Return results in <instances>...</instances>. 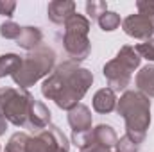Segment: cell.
Returning <instances> with one entry per match:
<instances>
[{
    "label": "cell",
    "mask_w": 154,
    "mask_h": 152,
    "mask_svg": "<svg viewBox=\"0 0 154 152\" xmlns=\"http://www.w3.org/2000/svg\"><path fill=\"white\" fill-rule=\"evenodd\" d=\"M93 84V74L70 59L59 63L41 84V95L54 100L59 109L70 111L81 104Z\"/></svg>",
    "instance_id": "1"
},
{
    "label": "cell",
    "mask_w": 154,
    "mask_h": 152,
    "mask_svg": "<svg viewBox=\"0 0 154 152\" xmlns=\"http://www.w3.org/2000/svg\"><path fill=\"white\" fill-rule=\"evenodd\" d=\"M116 113L125 122V134L138 145L143 143L151 125V100L136 90L124 91L116 100Z\"/></svg>",
    "instance_id": "2"
},
{
    "label": "cell",
    "mask_w": 154,
    "mask_h": 152,
    "mask_svg": "<svg viewBox=\"0 0 154 152\" xmlns=\"http://www.w3.org/2000/svg\"><path fill=\"white\" fill-rule=\"evenodd\" d=\"M56 52L54 48L41 45L36 50H31L27 56H23L20 68L13 74V81L18 88H31L39 79L48 77L56 68Z\"/></svg>",
    "instance_id": "3"
},
{
    "label": "cell",
    "mask_w": 154,
    "mask_h": 152,
    "mask_svg": "<svg viewBox=\"0 0 154 152\" xmlns=\"http://www.w3.org/2000/svg\"><path fill=\"white\" fill-rule=\"evenodd\" d=\"M90 20L79 13H74L63 25V48L70 61L81 63L91 54V41L88 38Z\"/></svg>",
    "instance_id": "4"
},
{
    "label": "cell",
    "mask_w": 154,
    "mask_h": 152,
    "mask_svg": "<svg viewBox=\"0 0 154 152\" xmlns=\"http://www.w3.org/2000/svg\"><path fill=\"white\" fill-rule=\"evenodd\" d=\"M142 57L138 56V52L134 50V47L131 45H124L116 56L108 61L102 68V74L108 81V86L113 91H124L129 84H131V75L136 68H140Z\"/></svg>",
    "instance_id": "5"
},
{
    "label": "cell",
    "mask_w": 154,
    "mask_h": 152,
    "mask_svg": "<svg viewBox=\"0 0 154 152\" xmlns=\"http://www.w3.org/2000/svg\"><path fill=\"white\" fill-rule=\"evenodd\" d=\"M34 97L23 88H0V114L16 127H23Z\"/></svg>",
    "instance_id": "6"
},
{
    "label": "cell",
    "mask_w": 154,
    "mask_h": 152,
    "mask_svg": "<svg viewBox=\"0 0 154 152\" xmlns=\"http://www.w3.org/2000/svg\"><path fill=\"white\" fill-rule=\"evenodd\" d=\"M27 152H70V143L57 125H48L29 140Z\"/></svg>",
    "instance_id": "7"
},
{
    "label": "cell",
    "mask_w": 154,
    "mask_h": 152,
    "mask_svg": "<svg viewBox=\"0 0 154 152\" xmlns=\"http://www.w3.org/2000/svg\"><path fill=\"white\" fill-rule=\"evenodd\" d=\"M68 123L72 127V143L77 145L79 149H82L88 140H90V132H91V123H93V118H91V111L88 106L84 104H79L74 109L68 111Z\"/></svg>",
    "instance_id": "8"
},
{
    "label": "cell",
    "mask_w": 154,
    "mask_h": 152,
    "mask_svg": "<svg viewBox=\"0 0 154 152\" xmlns=\"http://www.w3.org/2000/svg\"><path fill=\"white\" fill-rule=\"evenodd\" d=\"M122 29L127 36H131L134 39H142V41H149L154 36L152 22L147 16L140 14V13L129 14L127 18H124L122 20Z\"/></svg>",
    "instance_id": "9"
},
{
    "label": "cell",
    "mask_w": 154,
    "mask_h": 152,
    "mask_svg": "<svg viewBox=\"0 0 154 152\" xmlns=\"http://www.w3.org/2000/svg\"><path fill=\"white\" fill-rule=\"evenodd\" d=\"M50 118L52 113L48 111V108L39 102V100H32L31 102V108H29V114H27V120H25V129L32 131V132H41L45 131L48 125H50Z\"/></svg>",
    "instance_id": "10"
},
{
    "label": "cell",
    "mask_w": 154,
    "mask_h": 152,
    "mask_svg": "<svg viewBox=\"0 0 154 152\" xmlns=\"http://www.w3.org/2000/svg\"><path fill=\"white\" fill-rule=\"evenodd\" d=\"M75 2L72 0H52L47 5V16L56 25H65V22L75 13Z\"/></svg>",
    "instance_id": "11"
},
{
    "label": "cell",
    "mask_w": 154,
    "mask_h": 152,
    "mask_svg": "<svg viewBox=\"0 0 154 152\" xmlns=\"http://www.w3.org/2000/svg\"><path fill=\"white\" fill-rule=\"evenodd\" d=\"M116 93L111 88H100L93 95V109L100 114H108L116 109Z\"/></svg>",
    "instance_id": "12"
},
{
    "label": "cell",
    "mask_w": 154,
    "mask_h": 152,
    "mask_svg": "<svg viewBox=\"0 0 154 152\" xmlns=\"http://www.w3.org/2000/svg\"><path fill=\"white\" fill-rule=\"evenodd\" d=\"M88 141H93V143H99L102 147H108V149H115L116 141H118V136H116L115 129L111 125H106V123H100L97 127L91 129L90 132V140Z\"/></svg>",
    "instance_id": "13"
},
{
    "label": "cell",
    "mask_w": 154,
    "mask_h": 152,
    "mask_svg": "<svg viewBox=\"0 0 154 152\" xmlns=\"http://www.w3.org/2000/svg\"><path fill=\"white\" fill-rule=\"evenodd\" d=\"M134 84L136 91L143 93L149 99H154V63L140 68V72L134 77Z\"/></svg>",
    "instance_id": "14"
},
{
    "label": "cell",
    "mask_w": 154,
    "mask_h": 152,
    "mask_svg": "<svg viewBox=\"0 0 154 152\" xmlns=\"http://www.w3.org/2000/svg\"><path fill=\"white\" fill-rule=\"evenodd\" d=\"M41 43H43V32L39 27H32V25L22 27V34L16 39V45L20 48H25L31 52V50H36L38 47H41Z\"/></svg>",
    "instance_id": "15"
},
{
    "label": "cell",
    "mask_w": 154,
    "mask_h": 152,
    "mask_svg": "<svg viewBox=\"0 0 154 152\" xmlns=\"http://www.w3.org/2000/svg\"><path fill=\"white\" fill-rule=\"evenodd\" d=\"M22 56H18V54H2L0 56V79L5 75H11L20 68V65H22Z\"/></svg>",
    "instance_id": "16"
},
{
    "label": "cell",
    "mask_w": 154,
    "mask_h": 152,
    "mask_svg": "<svg viewBox=\"0 0 154 152\" xmlns=\"http://www.w3.org/2000/svg\"><path fill=\"white\" fill-rule=\"evenodd\" d=\"M29 140L31 136L27 132H14L5 145V152H27Z\"/></svg>",
    "instance_id": "17"
},
{
    "label": "cell",
    "mask_w": 154,
    "mask_h": 152,
    "mask_svg": "<svg viewBox=\"0 0 154 152\" xmlns=\"http://www.w3.org/2000/svg\"><path fill=\"white\" fill-rule=\"evenodd\" d=\"M97 22H99V27H100L104 32H113V31H116V29L122 25L120 14L115 13V11H106Z\"/></svg>",
    "instance_id": "18"
},
{
    "label": "cell",
    "mask_w": 154,
    "mask_h": 152,
    "mask_svg": "<svg viewBox=\"0 0 154 152\" xmlns=\"http://www.w3.org/2000/svg\"><path fill=\"white\" fill-rule=\"evenodd\" d=\"M84 7H86V14L91 20H99L108 11V2H104V0H88Z\"/></svg>",
    "instance_id": "19"
},
{
    "label": "cell",
    "mask_w": 154,
    "mask_h": 152,
    "mask_svg": "<svg viewBox=\"0 0 154 152\" xmlns=\"http://www.w3.org/2000/svg\"><path fill=\"white\" fill-rule=\"evenodd\" d=\"M22 34V27L18 23H14L13 20H5L2 25H0V36L4 39H16L20 38Z\"/></svg>",
    "instance_id": "20"
},
{
    "label": "cell",
    "mask_w": 154,
    "mask_h": 152,
    "mask_svg": "<svg viewBox=\"0 0 154 152\" xmlns=\"http://www.w3.org/2000/svg\"><path fill=\"white\" fill-rule=\"evenodd\" d=\"M134 50L138 52V56L142 59H147V61H152L154 63V38L149 39V41H143L140 45H136Z\"/></svg>",
    "instance_id": "21"
},
{
    "label": "cell",
    "mask_w": 154,
    "mask_h": 152,
    "mask_svg": "<svg viewBox=\"0 0 154 152\" xmlns=\"http://www.w3.org/2000/svg\"><path fill=\"white\" fill-rule=\"evenodd\" d=\"M115 150L116 152H138L140 150V145H138L134 140H131L127 134H124V136L116 141Z\"/></svg>",
    "instance_id": "22"
},
{
    "label": "cell",
    "mask_w": 154,
    "mask_h": 152,
    "mask_svg": "<svg viewBox=\"0 0 154 152\" xmlns=\"http://www.w3.org/2000/svg\"><path fill=\"white\" fill-rule=\"evenodd\" d=\"M136 7H138V13L147 16L149 20L154 16V0H138Z\"/></svg>",
    "instance_id": "23"
},
{
    "label": "cell",
    "mask_w": 154,
    "mask_h": 152,
    "mask_svg": "<svg viewBox=\"0 0 154 152\" xmlns=\"http://www.w3.org/2000/svg\"><path fill=\"white\" fill-rule=\"evenodd\" d=\"M14 9H16V2L14 0H0V14L2 16L11 18Z\"/></svg>",
    "instance_id": "24"
},
{
    "label": "cell",
    "mask_w": 154,
    "mask_h": 152,
    "mask_svg": "<svg viewBox=\"0 0 154 152\" xmlns=\"http://www.w3.org/2000/svg\"><path fill=\"white\" fill-rule=\"evenodd\" d=\"M79 152H116L115 149H108V147H102L99 143H93V141H88L82 149H79Z\"/></svg>",
    "instance_id": "25"
},
{
    "label": "cell",
    "mask_w": 154,
    "mask_h": 152,
    "mask_svg": "<svg viewBox=\"0 0 154 152\" xmlns=\"http://www.w3.org/2000/svg\"><path fill=\"white\" fill-rule=\"evenodd\" d=\"M5 129H7V120L0 114V136H2V134H5Z\"/></svg>",
    "instance_id": "26"
},
{
    "label": "cell",
    "mask_w": 154,
    "mask_h": 152,
    "mask_svg": "<svg viewBox=\"0 0 154 152\" xmlns=\"http://www.w3.org/2000/svg\"><path fill=\"white\" fill-rule=\"evenodd\" d=\"M151 22H152V25H154V16H152V18H151Z\"/></svg>",
    "instance_id": "27"
},
{
    "label": "cell",
    "mask_w": 154,
    "mask_h": 152,
    "mask_svg": "<svg viewBox=\"0 0 154 152\" xmlns=\"http://www.w3.org/2000/svg\"><path fill=\"white\" fill-rule=\"evenodd\" d=\"M0 149H2V147H0Z\"/></svg>",
    "instance_id": "28"
}]
</instances>
